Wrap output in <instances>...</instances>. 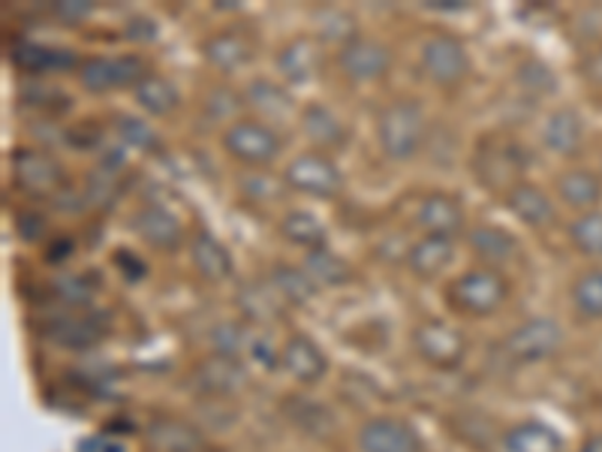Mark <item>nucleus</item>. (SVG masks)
<instances>
[{
  "label": "nucleus",
  "instance_id": "3",
  "mask_svg": "<svg viewBox=\"0 0 602 452\" xmlns=\"http://www.w3.org/2000/svg\"><path fill=\"white\" fill-rule=\"evenodd\" d=\"M473 167H476V179L485 188L509 193L515 184H521L519 175L528 167V154H524V145L515 139L489 137L479 142Z\"/></svg>",
  "mask_w": 602,
  "mask_h": 452
},
{
  "label": "nucleus",
  "instance_id": "21",
  "mask_svg": "<svg viewBox=\"0 0 602 452\" xmlns=\"http://www.w3.org/2000/svg\"><path fill=\"white\" fill-rule=\"evenodd\" d=\"M542 142L549 148L551 154H561V158H575L582 151L584 142V121L582 115L563 106V109H554L549 118H545V127H542Z\"/></svg>",
  "mask_w": 602,
  "mask_h": 452
},
{
  "label": "nucleus",
  "instance_id": "27",
  "mask_svg": "<svg viewBox=\"0 0 602 452\" xmlns=\"http://www.w3.org/2000/svg\"><path fill=\"white\" fill-rule=\"evenodd\" d=\"M498 452H563V441L554 429L530 420L512 425V429L503 434Z\"/></svg>",
  "mask_w": 602,
  "mask_h": 452
},
{
  "label": "nucleus",
  "instance_id": "6",
  "mask_svg": "<svg viewBox=\"0 0 602 452\" xmlns=\"http://www.w3.org/2000/svg\"><path fill=\"white\" fill-rule=\"evenodd\" d=\"M283 181L295 193L317 197V200H334L343 190L341 169L329 154H320V151H308L290 160V167L283 169Z\"/></svg>",
  "mask_w": 602,
  "mask_h": 452
},
{
  "label": "nucleus",
  "instance_id": "18",
  "mask_svg": "<svg viewBox=\"0 0 602 452\" xmlns=\"http://www.w3.org/2000/svg\"><path fill=\"white\" fill-rule=\"evenodd\" d=\"M506 209L519 218L521 223H528L533 230H545L551 223L558 221V209L554 202L540 184L533 181H521L506 193Z\"/></svg>",
  "mask_w": 602,
  "mask_h": 452
},
{
  "label": "nucleus",
  "instance_id": "4",
  "mask_svg": "<svg viewBox=\"0 0 602 452\" xmlns=\"http://www.w3.org/2000/svg\"><path fill=\"white\" fill-rule=\"evenodd\" d=\"M413 350L415 356L428 362L431 369L452 371L458 369L464 356H468V338L458 327L447 320H422L413 329Z\"/></svg>",
  "mask_w": 602,
  "mask_h": 452
},
{
  "label": "nucleus",
  "instance_id": "1",
  "mask_svg": "<svg viewBox=\"0 0 602 452\" xmlns=\"http://www.w3.org/2000/svg\"><path fill=\"white\" fill-rule=\"evenodd\" d=\"M425 112L422 106L404 97V100H392L385 106L380 118H377V139H380V148L389 160H413L422 145H425Z\"/></svg>",
  "mask_w": 602,
  "mask_h": 452
},
{
  "label": "nucleus",
  "instance_id": "5",
  "mask_svg": "<svg viewBox=\"0 0 602 452\" xmlns=\"http://www.w3.org/2000/svg\"><path fill=\"white\" fill-rule=\"evenodd\" d=\"M281 137L265 121H253V118L232 121L223 133V148L229 158H235L250 169L269 167L271 160L281 154Z\"/></svg>",
  "mask_w": 602,
  "mask_h": 452
},
{
  "label": "nucleus",
  "instance_id": "47",
  "mask_svg": "<svg viewBox=\"0 0 602 452\" xmlns=\"http://www.w3.org/2000/svg\"><path fill=\"white\" fill-rule=\"evenodd\" d=\"M46 218L42 214H33V211H21L19 214V232L24 242H40L42 235H46Z\"/></svg>",
  "mask_w": 602,
  "mask_h": 452
},
{
  "label": "nucleus",
  "instance_id": "15",
  "mask_svg": "<svg viewBox=\"0 0 602 452\" xmlns=\"http://www.w3.org/2000/svg\"><path fill=\"white\" fill-rule=\"evenodd\" d=\"M362 452H422L419 434L404 420L392 416H374L362 425L359 432Z\"/></svg>",
  "mask_w": 602,
  "mask_h": 452
},
{
  "label": "nucleus",
  "instance_id": "51",
  "mask_svg": "<svg viewBox=\"0 0 602 452\" xmlns=\"http://www.w3.org/2000/svg\"><path fill=\"white\" fill-rule=\"evenodd\" d=\"M579 452H602V434H593L591 441H584V446Z\"/></svg>",
  "mask_w": 602,
  "mask_h": 452
},
{
  "label": "nucleus",
  "instance_id": "33",
  "mask_svg": "<svg viewBox=\"0 0 602 452\" xmlns=\"http://www.w3.org/2000/svg\"><path fill=\"white\" fill-rule=\"evenodd\" d=\"M271 287L278 290L283 302H292V305H308L313 295H317V284L313 278L299 265H274L271 272Z\"/></svg>",
  "mask_w": 602,
  "mask_h": 452
},
{
  "label": "nucleus",
  "instance_id": "40",
  "mask_svg": "<svg viewBox=\"0 0 602 452\" xmlns=\"http://www.w3.org/2000/svg\"><path fill=\"white\" fill-rule=\"evenodd\" d=\"M118 137L124 139L127 145L139 148V151H154L160 145V139L151 130V124H146L142 118L133 115H121L118 118Z\"/></svg>",
  "mask_w": 602,
  "mask_h": 452
},
{
  "label": "nucleus",
  "instance_id": "42",
  "mask_svg": "<svg viewBox=\"0 0 602 452\" xmlns=\"http://www.w3.org/2000/svg\"><path fill=\"white\" fill-rule=\"evenodd\" d=\"M54 290H58V299H61L63 305L70 308H84L91 305V290L84 284L82 278H76V274H63L54 281Z\"/></svg>",
  "mask_w": 602,
  "mask_h": 452
},
{
  "label": "nucleus",
  "instance_id": "48",
  "mask_svg": "<svg viewBox=\"0 0 602 452\" xmlns=\"http://www.w3.org/2000/svg\"><path fill=\"white\" fill-rule=\"evenodd\" d=\"M79 452H127L124 443L118 438H106V434H97V438H88L84 443H79Z\"/></svg>",
  "mask_w": 602,
  "mask_h": 452
},
{
  "label": "nucleus",
  "instance_id": "13",
  "mask_svg": "<svg viewBox=\"0 0 602 452\" xmlns=\"http://www.w3.org/2000/svg\"><path fill=\"white\" fill-rule=\"evenodd\" d=\"M202 58L211 67H218L220 73H235L244 63L257 58V37L241 28H229V31H218L214 37H208L202 42Z\"/></svg>",
  "mask_w": 602,
  "mask_h": 452
},
{
  "label": "nucleus",
  "instance_id": "11",
  "mask_svg": "<svg viewBox=\"0 0 602 452\" xmlns=\"http://www.w3.org/2000/svg\"><path fill=\"white\" fill-rule=\"evenodd\" d=\"M338 67L350 82H377L389 73L392 67V52L380 40L371 37H353L343 42L338 52Z\"/></svg>",
  "mask_w": 602,
  "mask_h": 452
},
{
  "label": "nucleus",
  "instance_id": "28",
  "mask_svg": "<svg viewBox=\"0 0 602 452\" xmlns=\"http://www.w3.org/2000/svg\"><path fill=\"white\" fill-rule=\"evenodd\" d=\"M133 97L136 103L154 118L172 115L178 106H181V91L175 88V82L160 73H148L146 79L133 88Z\"/></svg>",
  "mask_w": 602,
  "mask_h": 452
},
{
  "label": "nucleus",
  "instance_id": "41",
  "mask_svg": "<svg viewBox=\"0 0 602 452\" xmlns=\"http://www.w3.org/2000/svg\"><path fill=\"white\" fill-rule=\"evenodd\" d=\"M21 100L28 106H37V109H49V112H63L67 106H70V97L61 94L58 88H49V84H28L24 91H21Z\"/></svg>",
  "mask_w": 602,
  "mask_h": 452
},
{
  "label": "nucleus",
  "instance_id": "19",
  "mask_svg": "<svg viewBox=\"0 0 602 452\" xmlns=\"http://www.w3.org/2000/svg\"><path fill=\"white\" fill-rule=\"evenodd\" d=\"M193 383L197 390H202L205 395H218V399H229L239 390H244L248 383V371L241 365L239 359L214 356L208 362H199L197 371H193Z\"/></svg>",
  "mask_w": 602,
  "mask_h": 452
},
{
  "label": "nucleus",
  "instance_id": "38",
  "mask_svg": "<svg viewBox=\"0 0 602 452\" xmlns=\"http://www.w3.org/2000/svg\"><path fill=\"white\" fill-rule=\"evenodd\" d=\"M211 344H214V353L227 359H239L244 350L250 348V335L239 323H220L211 332Z\"/></svg>",
  "mask_w": 602,
  "mask_h": 452
},
{
  "label": "nucleus",
  "instance_id": "29",
  "mask_svg": "<svg viewBox=\"0 0 602 452\" xmlns=\"http://www.w3.org/2000/svg\"><path fill=\"white\" fill-rule=\"evenodd\" d=\"M468 242L470 251L476 253L479 260H485L491 269H498L519 253V239L500 227H476V230H470Z\"/></svg>",
  "mask_w": 602,
  "mask_h": 452
},
{
  "label": "nucleus",
  "instance_id": "2",
  "mask_svg": "<svg viewBox=\"0 0 602 452\" xmlns=\"http://www.w3.org/2000/svg\"><path fill=\"white\" fill-rule=\"evenodd\" d=\"M509 299V281L500 269H470V272L458 274L449 284V302L455 311L470 317H489L503 308Z\"/></svg>",
  "mask_w": 602,
  "mask_h": 452
},
{
  "label": "nucleus",
  "instance_id": "9",
  "mask_svg": "<svg viewBox=\"0 0 602 452\" xmlns=\"http://www.w3.org/2000/svg\"><path fill=\"white\" fill-rule=\"evenodd\" d=\"M148 76L146 61L139 54H121V58H88L79 67V82L94 91H118V88H136Z\"/></svg>",
  "mask_w": 602,
  "mask_h": 452
},
{
  "label": "nucleus",
  "instance_id": "32",
  "mask_svg": "<svg viewBox=\"0 0 602 452\" xmlns=\"http://www.w3.org/2000/svg\"><path fill=\"white\" fill-rule=\"evenodd\" d=\"M304 272L311 274L317 287H341L353 278V265L329 248H322L304 257Z\"/></svg>",
  "mask_w": 602,
  "mask_h": 452
},
{
  "label": "nucleus",
  "instance_id": "39",
  "mask_svg": "<svg viewBox=\"0 0 602 452\" xmlns=\"http://www.w3.org/2000/svg\"><path fill=\"white\" fill-rule=\"evenodd\" d=\"M519 84L524 88V91H530L533 97L554 94V88H558V82H554V76H551L549 67H545L542 61H536V58H530V61L521 63Z\"/></svg>",
  "mask_w": 602,
  "mask_h": 452
},
{
  "label": "nucleus",
  "instance_id": "14",
  "mask_svg": "<svg viewBox=\"0 0 602 452\" xmlns=\"http://www.w3.org/2000/svg\"><path fill=\"white\" fill-rule=\"evenodd\" d=\"M146 443L151 452H208L205 434L188 420L154 416L146 429Z\"/></svg>",
  "mask_w": 602,
  "mask_h": 452
},
{
  "label": "nucleus",
  "instance_id": "45",
  "mask_svg": "<svg viewBox=\"0 0 602 452\" xmlns=\"http://www.w3.org/2000/svg\"><path fill=\"white\" fill-rule=\"evenodd\" d=\"M579 70H582L584 82L591 84V88H596V91H602V46H596V49H591V52L584 54L582 63H579Z\"/></svg>",
  "mask_w": 602,
  "mask_h": 452
},
{
  "label": "nucleus",
  "instance_id": "34",
  "mask_svg": "<svg viewBox=\"0 0 602 452\" xmlns=\"http://www.w3.org/2000/svg\"><path fill=\"white\" fill-rule=\"evenodd\" d=\"M244 100L265 118H287L292 112V97L271 82V79L250 82L248 91H244Z\"/></svg>",
  "mask_w": 602,
  "mask_h": 452
},
{
  "label": "nucleus",
  "instance_id": "22",
  "mask_svg": "<svg viewBox=\"0 0 602 452\" xmlns=\"http://www.w3.org/2000/svg\"><path fill=\"white\" fill-rule=\"evenodd\" d=\"M281 365L299 383H317L329 371V359L308 335H290L281 350Z\"/></svg>",
  "mask_w": 602,
  "mask_h": 452
},
{
  "label": "nucleus",
  "instance_id": "10",
  "mask_svg": "<svg viewBox=\"0 0 602 452\" xmlns=\"http://www.w3.org/2000/svg\"><path fill=\"white\" fill-rule=\"evenodd\" d=\"M12 175L24 193L31 197H54L63 188V167L42 148H19L12 154Z\"/></svg>",
  "mask_w": 602,
  "mask_h": 452
},
{
  "label": "nucleus",
  "instance_id": "23",
  "mask_svg": "<svg viewBox=\"0 0 602 452\" xmlns=\"http://www.w3.org/2000/svg\"><path fill=\"white\" fill-rule=\"evenodd\" d=\"M190 260H193V269H197L205 281H211V284L227 281L232 269H235L227 244L214 239L208 230L193 232V239H190Z\"/></svg>",
  "mask_w": 602,
  "mask_h": 452
},
{
  "label": "nucleus",
  "instance_id": "25",
  "mask_svg": "<svg viewBox=\"0 0 602 452\" xmlns=\"http://www.w3.org/2000/svg\"><path fill=\"white\" fill-rule=\"evenodd\" d=\"M278 73L292 84H304L311 82L313 73H317V67H320V52H317V42L308 40V37H295L283 46L278 58Z\"/></svg>",
  "mask_w": 602,
  "mask_h": 452
},
{
  "label": "nucleus",
  "instance_id": "31",
  "mask_svg": "<svg viewBox=\"0 0 602 452\" xmlns=\"http://www.w3.org/2000/svg\"><path fill=\"white\" fill-rule=\"evenodd\" d=\"M301 127H304V133H308V139H311L313 145L341 148L343 142H347V127L334 118V112H329V109L320 103L304 106V112H301Z\"/></svg>",
  "mask_w": 602,
  "mask_h": 452
},
{
  "label": "nucleus",
  "instance_id": "49",
  "mask_svg": "<svg viewBox=\"0 0 602 452\" xmlns=\"http://www.w3.org/2000/svg\"><path fill=\"white\" fill-rule=\"evenodd\" d=\"M114 260H121V263L127 260L124 274L130 278V281H139V278L146 274V265H142V260H139V257H133L130 251H118V253H114Z\"/></svg>",
  "mask_w": 602,
  "mask_h": 452
},
{
  "label": "nucleus",
  "instance_id": "17",
  "mask_svg": "<svg viewBox=\"0 0 602 452\" xmlns=\"http://www.w3.org/2000/svg\"><path fill=\"white\" fill-rule=\"evenodd\" d=\"M415 223L425 235H449L455 239V232L464 230V205L452 193H428L419 211Z\"/></svg>",
  "mask_w": 602,
  "mask_h": 452
},
{
  "label": "nucleus",
  "instance_id": "7",
  "mask_svg": "<svg viewBox=\"0 0 602 452\" xmlns=\"http://www.w3.org/2000/svg\"><path fill=\"white\" fill-rule=\"evenodd\" d=\"M561 344V327L551 317H533L503 338V353L515 365H533V362H545V359L554 356Z\"/></svg>",
  "mask_w": 602,
  "mask_h": 452
},
{
  "label": "nucleus",
  "instance_id": "20",
  "mask_svg": "<svg viewBox=\"0 0 602 452\" xmlns=\"http://www.w3.org/2000/svg\"><path fill=\"white\" fill-rule=\"evenodd\" d=\"M12 63L28 76L70 73L76 67H82L70 49H54V46H42V42H19L12 49Z\"/></svg>",
  "mask_w": 602,
  "mask_h": 452
},
{
  "label": "nucleus",
  "instance_id": "30",
  "mask_svg": "<svg viewBox=\"0 0 602 452\" xmlns=\"http://www.w3.org/2000/svg\"><path fill=\"white\" fill-rule=\"evenodd\" d=\"M281 235L287 242L299 244L304 251H322V248H329V232L322 227L317 218H313L311 211H287L281 218Z\"/></svg>",
  "mask_w": 602,
  "mask_h": 452
},
{
  "label": "nucleus",
  "instance_id": "36",
  "mask_svg": "<svg viewBox=\"0 0 602 452\" xmlns=\"http://www.w3.org/2000/svg\"><path fill=\"white\" fill-rule=\"evenodd\" d=\"M287 416L308 434H325L332 429V413L311 399H290L287 401Z\"/></svg>",
  "mask_w": 602,
  "mask_h": 452
},
{
  "label": "nucleus",
  "instance_id": "16",
  "mask_svg": "<svg viewBox=\"0 0 602 452\" xmlns=\"http://www.w3.org/2000/svg\"><path fill=\"white\" fill-rule=\"evenodd\" d=\"M133 232L146 244L157 248V251H178L181 248V239H184V230L172 211H167L163 205H154L148 202L142 209L133 214Z\"/></svg>",
  "mask_w": 602,
  "mask_h": 452
},
{
  "label": "nucleus",
  "instance_id": "8",
  "mask_svg": "<svg viewBox=\"0 0 602 452\" xmlns=\"http://www.w3.org/2000/svg\"><path fill=\"white\" fill-rule=\"evenodd\" d=\"M419 63L431 82L443 84V88H455L470 76V58L464 42L452 37V33H434L422 42Z\"/></svg>",
  "mask_w": 602,
  "mask_h": 452
},
{
  "label": "nucleus",
  "instance_id": "35",
  "mask_svg": "<svg viewBox=\"0 0 602 452\" xmlns=\"http://www.w3.org/2000/svg\"><path fill=\"white\" fill-rule=\"evenodd\" d=\"M572 305L584 320H602V269H588L572 281Z\"/></svg>",
  "mask_w": 602,
  "mask_h": 452
},
{
  "label": "nucleus",
  "instance_id": "43",
  "mask_svg": "<svg viewBox=\"0 0 602 452\" xmlns=\"http://www.w3.org/2000/svg\"><path fill=\"white\" fill-rule=\"evenodd\" d=\"M278 299H281V295H278L274 287H262V290H257V293L241 295V302H244V311H248L250 320H260V317L274 314Z\"/></svg>",
  "mask_w": 602,
  "mask_h": 452
},
{
  "label": "nucleus",
  "instance_id": "50",
  "mask_svg": "<svg viewBox=\"0 0 602 452\" xmlns=\"http://www.w3.org/2000/svg\"><path fill=\"white\" fill-rule=\"evenodd\" d=\"M425 7H428V10H440V12L464 10V0H428Z\"/></svg>",
  "mask_w": 602,
  "mask_h": 452
},
{
  "label": "nucleus",
  "instance_id": "37",
  "mask_svg": "<svg viewBox=\"0 0 602 452\" xmlns=\"http://www.w3.org/2000/svg\"><path fill=\"white\" fill-rule=\"evenodd\" d=\"M570 239L575 251L584 257H602V211H588L575 218L570 227Z\"/></svg>",
  "mask_w": 602,
  "mask_h": 452
},
{
  "label": "nucleus",
  "instance_id": "26",
  "mask_svg": "<svg viewBox=\"0 0 602 452\" xmlns=\"http://www.w3.org/2000/svg\"><path fill=\"white\" fill-rule=\"evenodd\" d=\"M558 197L575 211H593L602 202V179L591 169H570L558 179Z\"/></svg>",
  "mask_w": 602,
  "mask_h": 452
},
{
  "label": "nucleus",
  "instance_id": "12",
  "mask_svg": "<svg viewBox=\"0 0 602 452\" xmlns=\"http://www.w3.org/2000/svg\"><path fill=\"white\" fill-rule=\"evenodd\" d=\"M42 338L63 350H88L106 335L103 314H63L49 317L40 327Z\"/></svg>",
  "mask_w": 602,
  "mask_h": 452
},
{
  "label": "nucleus",
  "instance_id": "46",
  "mask_svg": "<svg viewBox=\"0 0 602 452\" xmlns=\"http://www.w3.org/2000/svg\"><path fill=\"white\" fill-rule=\"evenodd\" d=\"M248 353L253 356V362H260L262 369H274L281 362V353L271 348L269 338H250Z\"/></svg>",
  "mask_w": 602,
  "mask_h": 452
},
{
  "label": "nucleus",
  "instance_id": "24",
  "mask_svg": "<svg viewBox=\"0 0 602 452\" xmlns=\"http://www.w3.org/2000/svg\"><path fill=\"white\" fill-rule=\"evenodd\" d=\"M452 257H455V239H449V235H422L407 253V269L415 278L431 281L452 263Z\"/></svg>",
  "mask_w": 602,
  "mask_h": 452
},
{
  "label": "nucleus",
  "instance_id": "44",
  "mask_svg": "<svg viewBox=\"0 0 602 452\" xmlns=\"http://www.w3.org/2000/svg\"><path fill=\"white\" fill-rule=\"evenodd\" d=\"M91 3H84V0H61V3H52V12L67 24H79L91 16Z\"/></svg>",
  "mask_w": 602,
  "mask_h": 452
}]
</instances>
